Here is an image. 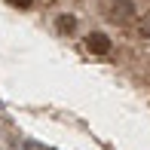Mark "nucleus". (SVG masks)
<instances>
[{"label": "nucleus", "mask_w": 150, "mask_h": 150, "mask_svg": "<svg viewBox=\"0 0 150 150\" xmlns=\"http://www.w3.org/2000/svg\"><path fill=\"white\" fill-rule=\"evenodd\" d=\"M104 16L110 18V22H132L135 18V3L132 0H104Z\"/></svg>", "instance_id": "obj_1"}, {"label": "nucleus", "mask_w": 150, "mask_h": 150, "mask_svg": "<svg viewBox=\"0 0 150 150\" xmlns=\"http://www.w3.org/2000/svg\"><path fill=\"white\" fill-rule=\"evenodd\" d=\"M86 46H89V52H95V55H104V52H110V40L104 37V34H89L86 37Z\"/></svg>", "instance_id": "obj_2"}, {"label": "nucleus", "mask_w": 150, "mask_h": 150, "mask_svg": "<svg viewBox=\"0 0 150 150\" xmlns=\"http://www.w3.org/2000/svg\"><path fill=\"white\" fill-rule=\"evenodd\" d=\"M58 28H61V31H74V28H77V18L61 16V18H58Z\"/></svg>", "instance_id": "obj_3"}, {"label": "nucleus", "mask_w": 150, "mask_h": 150, "mask_svg": "<svg viewBox=\"0 0 150 150\" xmlns=\"http://www.w3.org/2000/svg\"><path fill=\"white\" fill-rule=\"evenodd\" d=\"M6 3H12V6H22V9H25V6H31V0H6Z\"/></svg>", "instance_id": "obj_4"}]
</instances>
